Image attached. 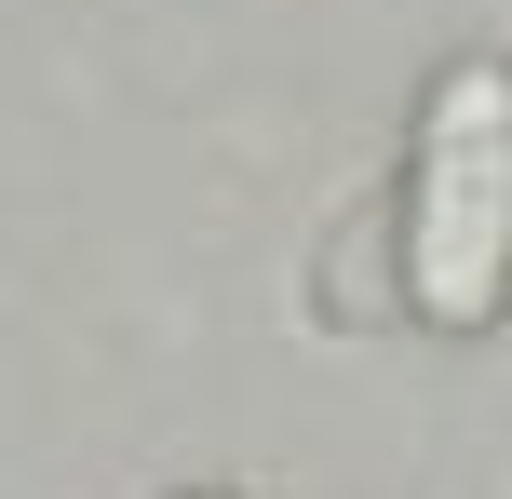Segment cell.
Listing matches in <instances>:
<instances>
[{
  "label": "cell",
  "mask_w": 512,
  "mask_h": 499,
  "mask_svg": "<svg viewBox=\"0 0 512 499\" xmlns=\"http://www.w3.org/2000/svg\"><path fill=\"white\" fill-rule=\"evenodd\" d=\"M405 297L432 338H472L512 297V68H445L418 108V189H405Z\"/></svg>",
  "instance_id": "obj_1"
}]
</instances>
